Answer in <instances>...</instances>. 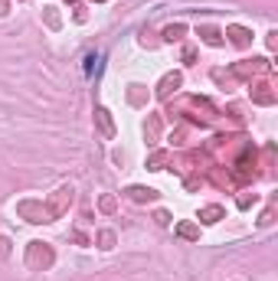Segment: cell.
Returning <instances> with one entry per match:
<instances>
[{"label": "cell", "mask_w": 278, "mask_h": 281, "mask_svg": "<svg viewBox=\"0 0 278 281\" xmlns=\"http://www.w3.org/2000/svg\"><path fill=\"white\" fill-rule=\"evenodd\" d=\"M219 216H223V209H219V206H210V209H203V222H216Z\"/></svg>", "instance_id": "6da1fadb"}, {"label": "cell", "mask_w": 278, "mask_h": 281, "mask_svg": "<svg viewBox=\"0 0 278 281\" xmlns=\"http://www.w3.org/2000/svg\"><path fill=\"white\" fill-rule=\"evenodd\" d=\"M95 118L102 121V131H105V134H111V121H108V111H105V108H98V111H95Z\"/></svg>", "instance_id": "7a4b0ae2"}, {"label": "cell", "mask_w": 278, "mask_h": 281, "mask_svg": "<svg viewBox=\"0 0 278 281\" xmlns=\"http://www.w3.org/2000/svg\"><path fill=\"white\" fill-rule=\"evenodd\" d=\"M233 40H235L239 46H246V43H249V40H246V30H239V26L233 30Z\"/></svg>", "instance_id": "3957f363"}, {"label": "cell", "mask_w": 278, "mask_h": 281, "mask_svg": "<svg viewBox=\"0 0 278 281\" xmlns=\"http://www.w3.org/2000/svg\"><path fill=\"white\" fill-rule=\"evenodd\" d=\"M131 196H134V200H150L154 193H150V190H131Z\"/></svg>", "instance_id": "277c9868"}, {"label": "cell", "mask_w": 278, "mask_h": 281, "mask_svg": "<svg viewBox=\"0 0 278 281\" xmlns=\"http://www.w3.org/2000/svg\"><path fill=\"white\" fill-rule=\"evenodd\" d=\"M0 13H7V0H0Z\"/></svg>", "instance_id": "5b68a950"}]
</instances>
